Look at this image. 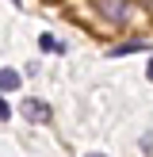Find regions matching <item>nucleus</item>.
<instances>
[{
	"instance_id": "obj_1",
	"label": "nucleus",
	"mask_w": 153,
	"mask_h": 157,
	"mask_svg": "<svg viewBox=\"0 0 153 157\" xmlns=\"http://www.w3.org/2000/svg\"><path fill=\"white\" fill-rule=\"evenodd\" d=\"M96 8H99V15L111 19V23H126L130 19V0H96Z\"/></svg>"
},
{
	"instance_id": "obj_2",
	"label": "nucleus",
	"mask_w": 153,
	"mask_h": 157,
	"mask_svg": "<svg viewBox=\"0 0 153 157\" xmlns=\"http://www.w3.org/2000/svg\"><path fill=\"white\" fill-rule=\"evenodd\" d=\"M19 115L27 123H50V107H46L42 100H23V104H19Z\"/></svg>"
},
{
	"instance_id": "obj_3",
	"label": "nucleus",
	"mask_w": 153,
	"mask_h": 157,
	"mask_svg": "<svg viewBox=\"0 0 153 157\" xmlns=\"http://www.w3.org/2000/svg\"><path fill=\"white\" fill-rule=\"evenodd\" d=\"M138 50H149V42H145V38H130V42H122V46H111V58H122V54H138Z\"/></svg>"
},
{
	"instance_id": "obj_4",
	"label": "nucleus",
	"mask_w": 153,
	"mask_h": 157,
	"mask_svg": "<svg viewBox=\"0 0 153 157\" xmlns=\"http://www.w3.org/2000/svg\"><path fill=\"white\" fill-rule=\"evenodd\" d=\"M19 81H23V77L15 73V69H0V92H12V88H19Z\"/></svg>"
},
{
	"instance_id": "obj_5",
	"label": "nucleus",
	"mask_w": 153,
	"mask_h": 157,
	"mask_svg": "<svg viewBox=\"0 0 153 157\" xmlns=\"http://www.w3.org/2000/svg\"><path fill=\"white\" fill-rule=\"evenodd\" d=\"M38 46H42L46 54H61V50H65V46H61L58 38H54V35H42V38H38Z\"/></svg>"
},
{
	"instance_id": "obj_6",
	"label": "nucleus",
	"mask_w": 153,
	"mask_h": 157,
	"mask_svg": "<svg viewBox=\"0 0 153 157\" xmlns=\"http://www.w3.org/2000/svg\"><path fill=\"white\" fill-rule=\"evenodd\" d=\"M8 115H12V107H8L4 100H0V119H8Z\"/></svg>"
},
{
	"instance_id": "obj_7",
	"label": "nucleus",
	"mask_w": 153,
	"mask_h": 157,
	"mask_svg": "<svg viewBox=\"0 0 153 157\" xmlns=\"http://www.w3.org/2000/svg\"><path fill=\"white\" fill-rule=\"evenodd\" d=\"M145 77H149V81H153V58H149V65H145Z\"/></svg>"
},
{
	"instance_id": "obj_8",
	"label": "nucleus",
	"mask_w": 153,
	"mask_h": 157,
	"mask_svg": "<svg viewBox=\"0 0 153 157\" xmlns=\"http://www.w3.org/2000/svg\"><path fill=\"white\" fill-rule=\"evenodd\" d=\"M88 157H107V153H88Z\"/></svg>"
},
{
	"instance_id": "obj_9",
	"label": "nucleus",
	"mask_w": 153,
	"mask_h": 157,
	"mask_svg": "<svg viewBox=\"0 0 153 157\" xmlns=\"http://www.w3.org/2000/svg\"><path fill=\"white\" fill-rule=\"evenodd\" d=\"M142 4H153V0H142Z\"/></svg>"
}]
</instances>
